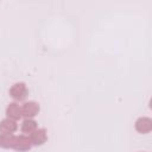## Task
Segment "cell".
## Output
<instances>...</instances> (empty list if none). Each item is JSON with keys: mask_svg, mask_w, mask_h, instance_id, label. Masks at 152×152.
<instances>
[{"mask_svg": "<svg viewBox=\"0 0 152 152\" xmlns=\"http://www.w3.org/2000/svg\"><path fill=\"white\" fill-rule=\"evenodd\" d=\"M38 128V122L34 119H24L20 125V131L23 134L30 135L32 132H34Z\"/></svg>", "mask_w": 152, "mask_h": 152, "instance_id": "8", "label": "cell"}, {"mask_svg": "<svg viewBox=\"0 0 152 152\" xmlns=\"http://www.w3.org/2000/svg\"><path fill=\"white\" fill-rule=\"evenodd\" d=\"M32 144L30 140V137L26 134H19L15 135V141H14V146L13 150L17 152H27L32 148Z\"/></svg>", "mask_w": 152, "mask_h": 152, "instance_id": "3", "label": "cell"}, {"mask_svg": "<svg viewBox=\"0 0 152 152\" xmlns=\"http://www.w3.org/2000/svg\"><path fill=\"white\" fill-rule=\"evenodd\" d=\"M30 140L32 146H43L48 141V132L43 127H38L34 132H32L30 135Z\"/></svg>", "mask_w": 152, "mask_h": 152, "instance_id": "5", "label": "cell"}, {"mask_svg": "<svg viewBox=\"0 0 152 152\" xmlns=\"http://www.w3.org/2000/svg\"><path fill=\"white\" fill-rule=\"evenodd\" d=\"M134 129L139 134H148L152 131V119L148 116H140L134 122Z\"/></svg>", "mask_w": 152, "mask_h": 152, "instance_id": "4", "label": "cell"}, {"mask_svg": "<svg viewBox=\"0 0 152 152\" xmlns=\"http://www.w3.org/2000/svg\"><path fill=\"white\" fill-rule=\"evenodd\" d=\"M6 118L11 119V120H14V121H18L23 118L21 115V104H19V102H11L7 107H6Z\"/></svg>", "mask_w": 152, "mask_h": 152, "instance_id": "6", "label": "cell"}, {"mask_svg": "<svg viewBox=\"0 0 152 152\" xmlns=\"http://www.w3.org/2000/svg\"><path fill=\"white\" fill-rule=\"evenodd\" d=\"M8 94L11 96V99L14 102H23L26 100L27 95H28V89L26 83L24 82H15L11 86Z\"/></svg>", "mask_w": 152, "mask_h": 152, "instance_id": "1", "label": "cell"}, {"mask_svg": "<svg viewBox=\"0 0 152 152\" xmlns=\"http://www.w3.org/2000/svg\"><path fill=\"white\" fill-rule=\"evenodd\" d=\"M15 141V134H2L0 133V148L13 150Z\"/></svg>", "mask_w": 152, "mask_h": 152, "instance_id": "9", "label": "cell"}, {"mask_svg": "<svg viewBox=\"0 0 152 152\" xmlns=\"http://www.w3.org/2000/svg\"><path fill=\"white\" fill-rule=\"evenodd\" d=\"M18 129V124L14 120L5 118L0 121V133L2 134H14Z\"/></svg>", "mask_w": 152, "mask_h": 152, "instance_id": "7", "label": "cell"}, {"mask_svg": "<svg viewBox=\"0 0 152 152\" xmlns=\"http://www.w3.org/2000/svg\"><path fill=\"white\" fill-rule=\"evenodd\" d=\"M40 110V106L36 101H24L21 104V115L24 119H34Z\"/></svg>", "mask_w": 152, "mask_h": 152, "instance_id": "2", "label": "cell"}]
</instances>
